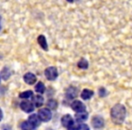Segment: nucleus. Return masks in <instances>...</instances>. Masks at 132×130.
I'll list each match as a JSON object with an SVG mask.
<instances>
[{"label":"nucleus","mask_w":132,"mask_h":130,"mask_svg":"<svg viewBox=\"0 0 132 130\" xmlns=\"http://www.w3.org/2000/svg\"><path fill=\"white\" fill-rule=\"evenodd\" d=\"M126 107L121 104H116L111 109V120L116 125H120L124 122L126 118Z\"/></svg>","instance_id":"nucleus-1"},{"label":"nucleus","mask_w":132,"mask_h":130,"mask_svg":"<svg viewBox=\"0 0 132 130\" xmlns=\"http://www.w3.org/2000/svg\"><path fill=\"white\" fill-rule=\"evenodd\" d=\"M44 74H45V77L49 81H55L56 79L59 76V72L56 67H48L45 70H44Z\"/></svg>","instance_id":"nucleus-2"},{"label":"nucleus","mask_w":132,"mask_h":130,"mask_svg":"<svg viewBox=\"0 0 132 130\" xmlns=\"http://www.w3.org/2000/svg\"><path fill=\"white\" fill-rule=\"evenodd\" d=\"M38 116L42 122H49L51 119V118H52L51 111L50 110V109H47V107L40 109L38 112Z\"/></svg>","instance_id":"nucleus-3"},{"label":"nucleus","mask_w":132,"mask_h":130,"mask_svg":"<svg viewBox=\"0 0 132 130\" xmlns=\"http://www.w3.org/2000/svg\"><path fill=\"white\" fill-rule=\"evenodd\" d=\"M71 109L77 113L84 112V111H85V105L80 100H75V101L72 102Z\"/></svg>","instance_id":"nucleus-4"},{"label":"nucleus","mask_w":132,"mask_h":130,"mask_svg":"<svg viewBox=\"0 0 132 130\" xmlns=\"http://www.w3.org/2000/svg\"><path fill=\"white\" fill-rule=\"evenodd\" d=\"M20 107L25 113H31L34 110V105L31 101H27V100L22 101L20 104Z\"/></svg>","instance_id":"nucleus-5"},{"label":"nucleus","mask_w":132,"mask_h":130,"mask_svg":"<svg viewBox=\"0 0 132 130\" xmlns=\"http://www.w3.org/2000/svg\"><path fill=\"white\" fill-rule=\"evenodd\" d=\"M28 121H29V123L35 128V127H38L40 125L42 120H40V118H39L38 114L37 115L36 114H31V116L29 117V118H28Z\"/></svg>","instance_id":"nucleus-6"},{"label":"nucleus","mask_w":132,"mask_h":130,"mask_svg":"<svg viewBox=\"0 0 132 130\" xmlns=\"http://www.w3.org/2000/svg\"><path fill=\"white\" fill-rule=\"evenodd\" d=\"M92 125L94 128H102L104 126V120L102 117L96 116L93 118L92 120Z\"/></svg>","instance_id":"nucleus-7"},{"label":"nucleus","mask_w":132,"mask_h":130,"mask_svg":"<svg viewBox=\"0 0 132 130\" xmlns=\"http://www.w3.org/2000/svg\"><path fill=\"white\" fill-rule=\"evenodd\" d=\"M23 81H24L25 83L29 85H33L37 81V78L36 76L34 75L33 73L31 72H27L23 75Z\"/></svg>","instance_id":"nucleus-8"},{"label":"nucleus","mask_w":132,"mask_h":130,"mask_svg":"<svg viewBox=\"0 0 132 130\" xmlns=\"http://www.w3.org/2000/svg\"><path fill=\"white\" fill-rule=\"evenodd\" d=\"M61 124H62L63 127L68 128L70 126L74 124V119L72 118V117L70 116V115H68V114L65 115V116H63L62 118H61Z\"/></svg>","instance_id":"nucleus-9"},{"label":"nucleus","mask_w":132,"mask_h":130,"mask_svg":"<svg viewBox=\"0 0 132 130\" xmlns=\"http://www.w3.org/2000/svg\"><path fill=\"white\" fill-rule=\"evenodd\" d=\"M37 42H38V44H40V46L44 50V51H48L49 47H48V44H47V40H46V37L44 36V35H42V34L39 35L38 38H37Z\"/></svg>","instance_id":"nucleus-10"},{"label":"nucleus","mask_w":132,"mask_h":130,"mask_svg":"<svg viewBox=\"0 0 132 130\" xmlns=\"http://www.w3.org/2000/svg\"><path fill=\"white\" fill-rule=\"evenodd\" d=\"M77 96V89L75 87H69L68 90H66V97L69 99L75 98Z\"/></svg>","instance_id":"nucleus-11"},{"label":"nucleus","mask_w":132,"mask_h":130,"mask_svg":"<svg viewBox=\"0 0 132 130\" xmlns=\"http://www.w3.org/2000/svg\"><path fill=\"white\" fill-rule=\"evenodd\" d=\"M88 118V113L84 111V112H78L76 115V120L78 123H83Z\"/></svg>","instance_id":"nucleus-12"},{"label":"nucleus","mask_w":132,"mask_h":130,"mask_svg":"<svg viewBox=\"0 0 132 130\" xmlns=\"http://www.w3.org/2000/svg\"><path fill=\"white\" fill-rule=\"evenodd\" d=\"M33 104L36 107H40L44 104V98L40 95H36L32 98Z\"/></svg>","instance_id":"nucleus-13"},{"label":"nucleus","mask_w":132,"mask_h":130,"mask_svg":"<svg viewBox=\"0 0 132 130\" xmlns=\"http://www.w3.org/2000/svg\"><path fill=\"white\" fill-rule=\"evenodd\" d=\"M94 96V91L88 89H85L83 91L81 92V98L85 100H88Z\"/></svg>","instance_id":"nucleus-14"},{"label":"nucleus","mask_w":132,"mask_h":130,"mask_svg":"<svg viewBox=\"0 0 132 130\" xmlns=\"http://www.w3.org/2000/svg\"><path fill=\"white\" fill-rule=\"evenodd\" d=\"M45 90H46L45 85H44V83L42 82V81H39V82L35 85V91H36L37 93L43 94L44 92H45Z\"/></svg>","instance_id":"nucleus-15"},{"label":"nucleus","mask_w":132,"mask_h":130,"mask_svg":"<svg viewBox=\"0 0 132 130\" xmlns=\"http://www.w3.org/2000/svg\"><path fill=\"white\" fill-rule=\"evenodd\" d=\"M77 66H78L79 69H82V70H86L89 66V63H88V62H87L86 59L82 58L81 60L78 62V63H77Z\"/></svg>","instance_id":"nucleus-16"},{"label":"nucleus","mask_w":132,"mask_h":130,"mask_svg":"<svg viewBox=\"0 0 132 130\" xmlns=\"http://www.w3.org/2000/svg\"><path fill=\"white\" fill-rule=\"evenodd\" d=\"M20 128L22 130H33L34 127L29 123V121H23L20 125Z\"/></svg>","instance_id":"nucleus-17"},{"label":"nucleus","mask_w":132,"mask_h":130,"mask_svg":"<svg viewBox=\"0 0 132 130\" xmlns=\"http://www.w3.org/2000/svg\"><path fill=\"white\" fill-rule=\"evenodd\" d=\"M33 95V92L31 90H26V91H23L22 93L19 94V98H23V99H27V98H31Z\"/></svg>","instance_id":"nucleus-18"},{"label":"nucleus","mask_w":132,"mask_h":130,"mask_svg":"<svg viewBox=\"0 0 132 130\" xmlns=\"http://www.w3.org/2000/svg\"><path fill=\"white\" fill-rule=\"evenodd\" d=\"M47 107L50 109H57V102L55 99H50L47 102Z\"/></svg>","instance_id":"nucleus-19"},{"label":"nucleus","mask_w":132,"mask_h":130,"mask_svg":"<svg viewBox=\"0 0 132 130\" xmlns=\"http://www.w3.org/2000/svg\"><path fill=\"white\" fill-rule=\"evenodd\" d=\"M10 75H11V72H10V70H9V69L8 68L4 69L3 71H2V77H3V79L5 81V80H7L10 77Z\"/></svg>","instance_id":"nucleus-20"},{"label":"nucleus","mask_w":132,"mask_h":130,"mask_svg":"<svg viewBox=\"0 0 132 130\" xmlns=\"http://www.w3.org/2000/svg\"><path fill=\"white\" fill-rule=\"evenodd\" d=\"M99 95H100V97H105V96L107 95V91H106V90L104 88L99 89Z\"/></svg>","instance_id":"nucleus-21"},{"label":"nucleus","mask_w":132,"mask_h":130,"mask_svg":"<svg viewBox=\"0 0 132 130\" xmlns=\"http://www.w3.org/2000/svg\"><path fill=\"white\" fill-rule=\"evenodd\" d=\"M79 129V125H77L76 123H74L73 125H71L68 128V130H78Z\"/></svg>","instance_id":"nucleus-22"},{"label":"nucleus","mask_w":132,"mask_h":130,"mask_svg":"<svg viewBox=\"0 0 132 130\" xmlns=\"http://www.w3.org/2000/svg\"><path fill=\"white\" fill-rule=\"evenodd\" d=\"M78 130H90V128H89L88 126L85 125V124H80Z\"/></svg>","instance_id":"nucleus-23"},{"label":"nucleus","mask_w":132,"mask_h":130,"mask_svg":"<svg viewBox=\"0 0 132 130\" xmlns=\"http://www.w3.org/2000/svg\"><path fill=\"white\" fill-rule=\"evenodd\" d=\"M2 118H3V111H2V109H0V121L2 120Z\"/></svg>","instance_id":"nucleus-24"},{"label":"nucleus","mask_w":132,"mask_h":130,"mask_svg":"<svg viewBox=\"0 0 132 130\" xmlns=\"http://www.w3.org/2000/svg\"><path fill=\"white\" fill-rule=\"evenodd\" d=\"M68 2H69V3H73V2H76L77 1V0H67Z\"/></svg>","instance_id":"nucleus-25"},{"label":"nucleus","mask_w":132,"mask_h":130,"mask_svg":"<svg viewBox=\"0 0 132 130\" xmlns=\"http://www.w3.org/2000/svg\"><path fill=\"white\" fill-rule=\"evenodd\" d=\"M0 30H1V23H0Z\"/></svg>","instance_id":"nucleus-26"},{"label":"nucleus","mask_w":132,"mask_h":130,"mask_svg":"<svg viewBox=\"0 0 132 130\" xmlns=\"http://www.w3.org/2000/svg\"><path fill=\"white\" fill-rule=\"evenodd\" d=\"M48 130H52V129H48Z\"/></svg>","instance_id":"nucleus-27"}]
</instances>
